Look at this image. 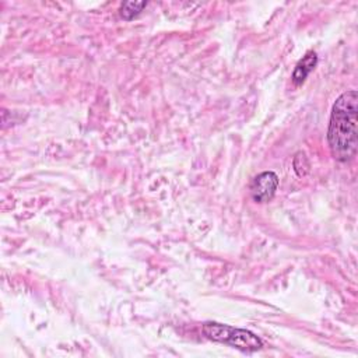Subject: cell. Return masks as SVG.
<instances>
[{"label":"cell","instance_id":"cell-4","mask_svg":"<svg viewBox=\"0 0 358 358\" xmlns=\"http://www.w3.org/2000/svg\"><path fill=\"white\" fill-rule=\"evenodd\" d=\"M316 63H317V55L310 50L308 52L295 66L294 71H292V76H291V80L294 83V85H301L306 77L312 73V70L316 67Z\"/></svg>","mask_w":358,"mask_h":358},{"label":"cell","instance_id":"cell-1","mask_svg":"<svg viewBox=\"0 0 358 358\" xmlns=\"http://www.w3.org/2000/svg\"><path fill=\"white\" fill-rule=\"evenodd\" d=\"M358 94L355 90L343 92L331 108L327 144L334 159L350 161L358 144Z\"/></svg>","mask_w":358,"mask_h":358},{"label":"cell","instance_id":"cell-5","mask_svg":"<svg viewBox=\"0 0 358 358\" xmlns=\"http://www.w3.org/2000/svg\"><path fill=\"white\" fill-rule=\"evenodd\" d=\"M145 6L147 1H124L119 8L120 17L126 21H130L136 18L143 11V8H145Z\"/></svg>","mask_w":358,"mask_h":358},{"label":"cell","instance_id":"cell-2","mask_svg":"<svg viewBox=\"0 0 358 358\" xmlns=\"http://www.w3.org/2000/svg\"><path fill=\"white\" fill-rule=\"evenodd\" d=\"M201 330L207 338L228 344L243 352H255L263 347V341L255 333L245 329H236L217 322H206Z\"/></svg>","mask_w":358,"mask_h":358},{"label":"cell","instance_id":"cell-3","mask_svg":"<svg viewBox=\"0 0 358 358\" xmlns=\"http://www.w3.org/2000/svg\"><path fill=\"white\" fill-rule=\"evenodd\" d=\"M278 187V176L273 171L256 175L250 183V196L256 203L270 201Z\"/></svg>","mask_w":358,"mask_h":358}]
</instances>
